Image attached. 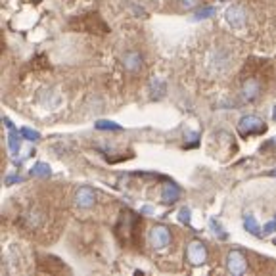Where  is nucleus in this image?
<instances>
[{
  "instance_id": "nucleus-1",
  "label": "nucleus",
  "mask_w": 276,
  "mask_h": 276,
  "mask_svg": "<svg viewBox=\"0 0 276 276\" xmlns=\"http://www.w3.org/2000/svg\"><path fill=\"white\" fill-rule=\"evenodd\" d=\"M138 223H140V217L136 213H132V211H123L121 213L119 223L115 226V234L123 246H136L138 244V238H140Z\"/></svg>"
},
{
  "instance_id": "nucleus-2",
  "label": "nucleus",
  "mask_w": 276,
  "mask_h": 276,
  "mask_svg": "<svg viewBox=\"0 0 276 276\" xmlns=\"http://www.w3.org/2000/svg\"><path fill=\"white\" fill-rule=\"evenodd\" d=\"M236 129H238V134L242 138H249V136H255V134H263V132L267 131V125H265V121H263L261 117L244 115L240 117Z\"/></svg>"
},
{
  "instance_id": "nucleus-3",
  "label": "nucleus",
  "mask_w": 276,
  "mask_h": 276,
  "mask_svg": "<svg viewBox=\"0 0 276 276\" xmlns=\"http://www.w3.org/2000/svg\"><path fill=\"white\" fill-rule=\"evenodd\" d=\"M226 270L234 276H240L247 272V259L240 249H232L226 253Z\"/></svg>"
},
{
  "instance_id": "nucleus-4",
  "label": "nucleus",
  "mask_w": 276,
  "mask_h": 276,
  "mask_svg": "<svg viewBox=\"0 0 276 276\" xmlns=\"http://www.w3.org/2000/svg\"><path fill=\"white\" fill-rule=\"evenodd\" d=\"M186 261L192 265V267H200L207 261V247H205L204 242L194 240L190 242L186 246Z\"/></svg>"
},
{
  "instance_id": "nucleus-5",
  "label": "nucleus",
  "mask_w": 276,
  "mask_h": 276,
  "mask_svg": "<svg viewBox=\"0 0 276 276\" xmlns=\"http://www.w3.org/2000/svg\"><path fill=\"white\" fill-rule=\"evenodd\" d=\"M148 240H150V246L153 249H163L171 244V232H169L167 226L163 225H155L148 234Z\"/></svg>"
},
{
  "instance_id": "nucleus-6",
  "label": "nucleus",
  "mask_w": 276,
  "mask_h": 276,
  "mask_svg": "<svg viewBox=\"0 0 276 276\" xmlns=\"http://www.w3.org/2000/svg\"><path fill=\"white\" fill-rule=\"evenodd\" d=\"M73 204L77 205L79 209H90L96 204V190L90 186H79L75 190V196H73Z\"/></svg>"
},
{
  "instance_id": "nucleus-7",
  "label": "nucleus",
  "mask_w": 276,
  "mask_h": 276,
  "mask_svg": "<svg viewBox=\"0 0 276 276\" xmlns=\"http://www.w3.org/2000/svg\"><path fill=\"white\" fill-rule=\"evenodd\" d=\"M240 94L244 102H255L263 94V83L259 79H255V77H249V79L242 83Z\"/></svg>"
},
{
  "instance_id": "nucleus-8",
  "label": "nucleus",
  "mask_w": 276,
  "mask_h": 276,
  "mask_svg": "<svg viewBox=\"0 0 276 276\" xmlns=\"http://www.w3.org/2000/svg\"><path fill=\"white\" fill-rule=\"evenodd\" d=\"M121 64H123L125 71H129V73H138L142 69V66H144L142 56H140V52L136 50L125 52L123 56H121Z\"/></svg>"
},
{
  "instance_id": "nucleus-9",
  "label": "nucleus",
  "mask_w": 276,
  "mask_h": 276,
  "mask_svg": "<svg viewBox=\"0 0 276 276\" xmlns=\"http://www.w3.org/2000/svg\"><path fill=\"white\" fill-rule=\"evenodd\" d=\"M226 22L232 27H244L247 22V14L242 6H232L226 10Z\"/></svg>"
},
{
  "instance_id": "nucleus-10",
  "label": "nucleus",
  "mask_w": 276,
  "mask_h": 276,
  "mask_svg": "<svg viewBox=\"0 0 276 276\" xmlns=\"http://www.w3.org/2000/svg\"><path fill=\"white\" fill-rule=\"evenodd\" d=\"M179 198H181V188L176 184H173V182L163 184V188H161V200L165 204H174Z\"/></svg>"
},
{
  "instance_id": "nucleus-11",
  "label": "nucleus",
  "mask_w": 276,
  "mask_h": 276,
  "mask_svg": "<svg viewBox=\"0 0 276 276\" xmlns=\"http://www.w3.org/2000/svg\"><path fill=\"white\" fill-rule=\"evenodd\" d=\"M244 226H246V230L249 234H253V236H261V228H259V225H257V221H255L253 215H247L246 219H244Z\"/></svg>"
},
{
  "instance_id": "nucleus-12",
  "label": "nucleus",
  "mask_w": 276,
  "mask_h": 276,
  "mask_svg": "<svg viewBox=\"0 0 276 276\" xmlns=\"http://www.w3.org/2000/svg\"><path fill=\"white\" fill-rule=\"evenodd\" d=\"M31 176H50V167L46 163H35L31 169Z\"/></svg>"
},
{
  "instance_id": "nucleus-13",
  "label": "nucleus",
  "mask_w": 276,
  "mask_h": 276,
  "mask_svg": "<svg viewBox=\"0 0 276 276\" xmlns=\"http://www.w3.org/2000/svg\"><path fill=\"white\" fill-rule=\"evenodd\" d=\"M202 0H179V8L181 10H194V8L200 6Z\"/></svg>"
},
{
  "instance_id": "nucleus-14",
  "label": "nucleus",
  "mask_w": 276,
  "mask_h": 276,
  "mask_svg": "<svg viewBox=\"0 0 276 276\" xmlns=\"http://www.w3.org/2000/svg\"><path fill=\"white\" fill-rule=\"evenodd\" d=\"M19 132H22V136L25 138V140H38V136H41L36 131H31L29 127H23Z\"/></svg>"
},
{
  "instance_id": "nucleus-15",
  "label": "nucleus",
  "mask_w": 276,
  "mask_h": 276,
  "mask_svg": "<svg viewBox=\"0 0 276 276\" xmlns=\"http://www.w3.org/2000/svg\"><path fill=\"white\" fill-rule=\"evenodd\" d=\"M96 129H100V131H106V129H113V131H119L121 127L115 123H111V121H98L96 123Z\"/></svg>"
},
{
  "instance_id": "nucleus-16",
  "label": "nucleus",
  "mask_w": 276,
  "mask_h": 276,
  "mask_svg": "<svg viewBox=\"0 0 276 276\" xmlns=\"http://www.w3.org/2000/svg\"><path fill=\"white\" fill-rule=\"evenodd\" d=\"M211 226H213V230H215V234H219L221 238H226V234L223 232V228H221V225H219L215 219H211Z\"/></svg>"
},
{
  "instance_id": "nucleus-17",
  "label": "nucleus",
  "mask_w": 276,
  "mask_h": 276,
  "mask_svg": "<svg viewBox=\"0 0 276 276\" xmlns=\"http://www.w3.org/2000/svg\"><path fill=\"white\" fill-rule=\"evenodd\" d=\"M276 230V217L270 221V223H267V225L263 226V232L265 234H270V232H274Z\"/></svg>"
},
{
  "instance_id": "nucleus-18",
  "label": "nucleus",
  "mask_w": 276,
  "mask_h": 276,
  "mask_svg": "<svg viewBox=\"0 0 276 276\" xmlns=\"http://www.w3.org/2000/svg\"><path fill=\"white\" fill-rule=\"evenodd\" d=\"M209 14H213V8H204L198 12V17H209Z\"/></svg>"
},
{
  "instance_id": "nucleus-19",
  "label": "nucleus",
  "mask_w": 276,
  "mask_h": 276,
  "mask_svg": "<svg viewBox=\"0 0 276 276\" xmlns=\"http://www.w3.org/2000/svg\"><path fill=\"white\" fill-rule=\"evenodd\" d=\"M181 221L182 223H188L190 221V211L188 209H181Z\"/></svg>"
},
{
  "instance_id": "nucleus-20",
  "label": "nucleus",
  "mask_w": 276,
  "mask_h": 276,
  "mask_svg": "<svg viewBox=\"0 0 276 276\" xmlns=\"http://www.w3.org/2000/svg\"><path fill=\"white\" fill-rule=\"evenodd\" d=\"M272 119L276 121V106H274V109H272Z\"/></svg>"
},
{
  "instance_id": "nucleus-21",
  "label": "nucleus",
  "mask_w": 276,
  "mask_h": 276,
  "mask_svg": "<svg viewBox=\"0 0 276 276\" xmlns=\"http://www.w3.org/2000/svg\"><path fill=\"white\" fill-rule=\"evenodd\" d=\"M272 174H274V176H276V171H272Z\"/></svg>"
},
{
  "instance_id": "nucleus-22",
  "label": "nucleus",
  "mask_w": 276,
  "mask_h": 276,
  "mask_svg": "<svg viewBox=\"0 0 276 276\" xmlns=\"http://www.w3.org/2000/svg\"><path fill=\"white\" fill-rule=\"evenodd\" d=\"M274 246H276V240H274Z\"/></svg>"
},
{
  "instance_id": "nucleus-23",
  "label": "nucleus",
  "mask_w": 276,
  "mask_h": 276,
  "mask_svg": "<svg viewBox=\"0 0 276 276\" xmlns=\"http://www.w3.org/2000/svg\"><path fill=\"white\" fill-rule=\"evenodd\" d=\"M153 2H155V0H153Z\"/></svg>"
}]
</instances>
